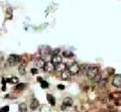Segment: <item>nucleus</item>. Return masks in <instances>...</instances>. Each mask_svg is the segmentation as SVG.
Wrapping results in <instances>:
<instances>
[{
	"label": "nucleus",
	"instance_id": "f257e3e1",
	"mask_svg": "<svg viewBox=\"0 0 121 112\" xmlns=\"http://www.w3.org/2000/svg\"><path fill=\"white\" fill-rule=\"evenodd\" d=\"M99 73H100V69H99V67H96V66H93V67L88 66L87 71H86V74L90 80H93Z\"/></svg>",
	"mask_w": 121,
	"mask_h": 112
},
{
	"label": "nucleus",
	"instance_id": "f03ea898",
	"mask_svg": "<svg viewBox=\"0 0 121 112\" xmlns=\"http://www.w3.org/2000/svg\"><path fill=\"white\" fill-rule=\"evenodd\" d=\"M20 62H21V57L18 55H10L8 60H7V63H8L9 66H15L19 64Z\"/></svg>",
	"mask_w": 121,
	"mask_h": 112
},
{
	"label": "nucleus",
	"instance_id": "7ed1b4c3",
	"mask_svg": "<svg viewBox=\"0 0 121 112\" xmlns=\"http://www.w3.org/2000/svg\"><path fill=\"white\" fill-rule=\"evenodd\" d=\"M67 68H68V71L71 73V75H78L81 71L80 65L77 64V63H73V64H71L69 67H67Z\"/></svg>",
	"mask_w": 121,
	"mask_h": 112
},
{
	"label": "nucleus",
	"instance_id": "20e7f679",
	"mask_svg": "<svg viewBox=\"0 0 121 112\" xmlns=\"http://www.w3.org/2000/svg\"><path fill=\"white\" fill-rule=\"evenodd\" d=\"M52 52V51L48 47H41L39 48V53H40V55H41V57L43 58H47V57H48V56H51Z\"/></svg>",
	"mask_w": 121,
	"mask_h": 112
},
{
	"label": "nucleus",
	"instance_id": "39448f33",
	"mask_svg": "<svg viewBox=\"0 0 121 112\" xmlns=\"http://www.w3.org/2000/svg\"><path fill=\"white\" fill-rule=\"evenodd\" d=\"M72 105H73V99L70 98V97H66L63 101V106H62V109L65 110L66 108H70Z\"/></svg>",
	"mask_w": 121,
	"mask_h": 112
},
{
	"label": "nucleus",
	"instance_id": "423d86ee",
	"mask_svg": "<svg viewBox=\"0 0 121 112\" xmlns=\"http://www.w3.org/2000/svg\"><path fill=\"white\" fill-rule=\"evenodd\" d=\"M62 60H63V56H60V54H58V55H52V60L51 62L54 64L55 66L62 63Z\"/></svg>",
	"mask_w": 121,
	"mask_h": 112
},
{
	"label": "nucleus",
	"instance_id": "0eeeda50",
	"mask_svg": "<svg viewBox=\"0 0 121 112\" xmlns=\"http://www.w3.org/2000/svg\"><path fill=\"white\" fill-rule=\"evenodd\" d=\"M43 71L45 73H52V71L55 70V65L52 64V62H48V63H45L44 66H43Z\"/></svg>",
	"mask_w": 121,
	"mask_h": 112
},
{
	"label": "nucleus",
	"instance_id": "6e6552de",
	"mask_svg": "<svg viewBox=\"0 0 121 112\" xmlns=\"http://www.w3.org/2000/svg\"><path fill=\"white\" fill-rule=\"evenodd\" d=\"M112 85L114 86V87H117V88L121 87V74L116 75V76L113 78V80H112Z\"/></svg>",
	"mask_w": 121,
	"mask_h": 112
},
{
	"label": "nucleus",
	"instance_id": "1a4fd4ad",
	"mask_svg": "<svg viewBox=\"0 0 121 112\" xmlns=\"http://www.w3.org/2000/svg\"><path fill=\"white\" fill-rule=\"evenodd\" d=\"M39 106V100H37L36 98H32V99H31V101H30V104H29L30 109H31V110H35Z\"/></svg>",
	"mask_w": 121,
	"mask_h": 112
},
{
	"label": "nucleus",
	"instance_id": "9d476101",
	"mask_svg": "<svg viewBox=\"0 0 121 112\" xmlns=\"http://www.w3.org/2000/svg\"><path fill=\"white\" fill-rule=\"evenodd\" d=\"M66 69H67V65L64 64V63H60V64L55 66V70L59 71V72H63V71H65Z\"/></svg>",
	"mask_w": 121,
	"mask_h": 112
},
{
	"label": "nucleus",
	"instance_id": "9b49d317",
	"mask_svg": "<svg viewBox=\"0 0 121 112\" xmlns=\"http://www.w3.org/2000/svg\"><path fill=\"white\" fill-rule=\"evenodd\" d=\"M71 77V73L69 72L68 70H65L62 72V75H60V78H62L63 80H69Z\"/></svg>",
	"mask_w": 121,
	"mask_h": 112
},
{
	"label": "nucleus",
	"instance_id": "f8f14e48",
	"mask_svg": "<svg viewBox=\"0 0 121 112\" xmlns=\"http://www.w3.org/2000/svg\"><path fill=\"white\" fill-rule=\"evenodd\" d=\"M47 99H48V103H50V105H52V106L56 105V99L52 94H47Z\"/></svg>",
	"mask_w": 121,
	"mask_h": 112
},
{
	"label": "nucleus",
	"instance_id": "ddd939ff",
	"mask_svg": "<svg viewBox=\"0 0 121 112\" xmlns=\"http://www.w3.org/2000/svg\"><path fill=\"white\" fill-rule=\"evenodd\" d=\"M121 98V93H117V92H114V93H111L110 95H109V99H114V100H117Z\"/></svg>",
	"mask_w": 121,
	"mask_h": 112
},
{
	"label": "nucleus",
	"instance_id": "4468645a",
	"mask_svg": "<svg viewBox=\"0 0 121 112\" xmlns=\"http://www.w3.org/2000/svg\"><path fill=\"white\" fill-rule=\"evenodd\" d=\"M25 68H26V64H25V63H22V64H20V66L18 67V71H19V73L21 75L25 74Z\"/></svg>",
	"mask_w": 121,
	"mask_h": 112
},
{
	"label": "nucleus",
	"instance_id": "2eb2a0df",
	"mask_svg": "<svg viewBox=\"0 0 121 112\" xmlns=\"http://www.w3.org/2000/svg\"><path fill=\"white\" fill-rule=\"evenodd\" d=\"M26 87H27V85H26V84H18V85L15 86V90L22 91V90H24Z\"/></svg>",
	"mask_w": 121,
	"mask_h": 112
},
{
	"label": "nucleus",
	"instance_id": "dca6fc26",
	"mask_svg": "<svg viewBox=\"0 0 121 112\" xmlns=\"http://www.w3.org/2000/svg\"><path fill=\"white\" fill-rule=\"evenodd\" d=\"M18 108H19V112H27V106H26L24 103L19 104Z\"/></svg>",
	"mask_w": 121,
	"mask_h": 112
},
{
	"label": "nucleus",
	"instance_id": "f3484780",
	"mask_svg": "<svg viewBox=\"0 0 121 112\" xmlns=\"http://www.w3.org/2000/svg\"><path fill=\"white\" fill-rule=\"evenodd\" d=\"M44 64H45V62H44V60H43V58L37 60V63H36V65H37V67H39V68H43Z\"/></svg>",
	"mask_w": 121,
	"mask_h": 112
},
{
	"label": "nucleus",
	"instance_id": "a211bd4d",
	"mask_svg": "<svg viewBox=\"0 0 121 112\" xmlns=\"http://www.w3.org/2000/svg\"><path fill=\"white\" fill-rule=\"evenodd\" d=\"M63 57H65V58H73L74 55H73V53H72V52H70V51H65V52L63 53Z\"/></svg>",
	"mask_w": 121,
	"mask_h": 112
},
{
	"label": "nucleus",
	"instance_id": "6ab92c4d",
	"mask_svg": "<svg viewBox=\"0 0 121 112\" xmlns=\"http://www.w3.org/2000/svg\"><path fill=\"white\" fill-rule=\"evenodd\" d=\"M18 78L17 77H12V78H10V79H7V82L8 83H11V84H17L18 83Z\"/></svg>",
	"mask_w": 121,
	"mask_h": 112
},
{
	"label": "nucleus",
	"instance_id": "aec40b11",
	"mask_svg": "<svg viewBox=\"0 0 121 112\" xmlns=\"http://www.w3.org/2000/svg\"><path fill=\"white\" fill-rule=\"evenodd\" d=\"M6 15H7V18H8V19H11V18H12V10H11V8H7Z\"/></svg>",
	"mask_w": 121,
	"mask_h": 112
},
{
	"label": "nucleus",
	"instance_id": "412c9836",
	"mask_svg": "<svg viewBox=\"0 0 121 112\" xmlns=\"http://www.w3.org/2000/svg\"><path fill=\"white\" fill-rule=\"evenodd\" d=\"M101 79H102V76H101V74L99 73V74H98L97 76H96V77L93 79V81L95 82V83H99V82L101 81Z\"/></svg>",
	"mask_w": 121,
	"mask_h": 112
},
{
	"label": "nucleus",
	"instance_id": "4be33fe9",
	"mask_svg": "<svg viewBox=\"0 0 121 112\" xmlns=\"http://www.w3.org/2000/svg\"><path fill=\"white\" fill-rule=\"evenodd\" d=\"M40 85H41V88H43V89H47L48 87V84L45 81H43V80L40 82Z\"/></svg>",
	"mask_w": 121,
	"mask_h": 112
},
{
	"label": "nucleus",
	"instance_id": "5701e85b",
	"mask_svg": "<svg viewBox=\"0 0 121 112\" xmlns=\"http://www.w3.org/2000/svg\"><path fill=\"white\" fill-rule=\"evenodd\" d=\"M108 112H117V109L115 107H113V106H111V105H109L108 106Z\"/></svg>",
	"mask_w": 121,
	"mask_h": 112
},
{
	"label": "nucleus",
	"instance_id": "b1692460",
	"mask_svg": "<svg viewBox=\"0 0 121 112\" xmlns=\"http://www.w3.org/2000/svg\"><path fill=\"white\" fill-rule=\"evenodd\" d=\"M60 51L59 50V48H56V50H55L54 52H52V55H58V54H60Z\"/></svg>",
	"mask_w": 121,
	"mask_h": 112
},
{
	"label": "nucleus",
	"instance_id": "393cba45",
	"mask_svg": "<svg viewBox=\"0 0 121 112\" xmlns=\"http://www.w3.org/2000/svg\"><path fill=\"white\" fill-rule=\"evenodd\" d=\"M30 72H31V74L35 75V74L37 73V70H36V69H31V70H30Z\"/></svg>",
	"mask_w": 121,
	"mask_h": 112
},
{
	"label": "nucleus",
	"instance_id": "a878e982",
	"mask_svg": "<svg viewBox=\"0 0 121 112\" xmlns=\"http://www.w3.org/2000/svg\"><path fill=\"white\" fill-rule=\"evenodd\" d=\"M58 88L60 89V90H64V89H65V86H64V85H59Z\"/></svg>",
	"mask_w": 121,
	"mask_h": 112
},
{
	"label": "nucleus",
	"instance_id": "bb28decb",
	"mask_svg": "<svg viewBox=\"0 0 121 112\" xmlns=\"http://www.w3.org/2000/svg\"><path fill=\"white\" fill-rule=\"evenodd\" d=\"M6 82H7V79H4V78H3V79H2V84H3V85H5Z\"/></svg>",
	"mask_w": 121,
	"mask_h": 112
},
{
	"label": "nucleus",
	"instance_id": "cd10ccee",
	"mask_svg": "<svg viewBox=\"0 0 121 112\" xmlns=\"http://www.w3.org/2000/svg\"><path fill=\"white\" fill-rule=\"evenodd\" d=\"M0 112H5V110H4V107L0 108Z\"/></svg>",
	"mask_w": 121,
	"mask_h": 112
},
{
	"label": "nucleus",
	"instance_id": "c85d7f7f",
	"mask_svg": "<svg viewBox=\"0 0 121 112\" xmlns=\"http://www.w3.org/2000/svg\"><path fill=\"white\" fill-rule=\"evenodd\" d=\"M99 112H108V110H105V109H101Z\"/></svg>",
	"mask_w": 121,
	"mask_h": 112
}]
</instances>
